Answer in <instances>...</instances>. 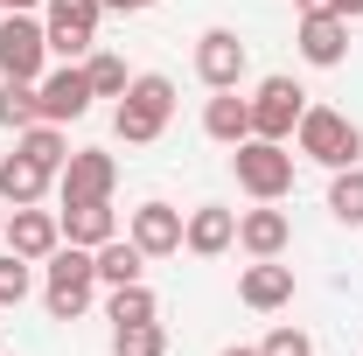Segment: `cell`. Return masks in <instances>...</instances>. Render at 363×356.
Listing matches in <instances>:
<instances>
[{"mask_svg":"<svg viewBox=\"0 0 363 356\" xmlns=\"http://www.w3.org/2000/svg\"><path fill=\"white\" fill-rule=\"evenodd\" d=\"M328 210H335V223L363 230V161H357V168H335V182H328Z\"/></svg>","mask_w":363,"mask_h":356,"instance_id":"23","label":"cell"},{"mask_svg":"<svg viewBox=\"0 0 363 356\" xmlns=\"http://www.w3.org/2000/svg\"><path fill=\"white\" fill-rule=\"evenodd\" d=\"M230 168H238V189L252 196V203H279L286 189H294V154H286V140H238L230 147Z\"/></svg>","mask_w":363,"mask_h":356,"instance_id":"3","label":"cell"},{"mask_svg":"<svg viewBox=\"0 0 363 356\" xmlns=\"http://www.w3.org/2000/svg\"><path fill=\"white\" fill-rule=\"evenodd\" d=\"M168 119H175V84H168L161 70L133 77V84H126V98L112 105V126H119V140H126V147H154V140L168 133Z\"/></svg>","mask_w":363,"mask_h":356,"instance_id":"1","label":"cell"},{"mask_svg":"<svg viewBox=\"0 0 363 356\" xmlns=\"http://www.w3.org/2000/svg\"><path fill=\"white\" fill-rule=\"evenodd\" d=\"M105 314H112V328H119V321H154V314H161V301L147 294V279H133V287H112Z\"/></svg>","mask_w":363,"mask_h":356,"instance_id":"25","label":"cell"},{"mask_svg":"<svg viewBox=\"0 0 363 356\" xmlns=\"http://www.w3.org/2000/svg\"><path fill=\"white\" fill-rule=\"evenodd\" d=\"M217 356H259V350H245V343H238V350H217Z\"/></svg>","mask_w":363,"mask_h":356,"instance_id":"32","label":"cell"},{"mask_svg":"<svg viewBox=\"0 0 363 356\" xmlns=\"http://www.w3.org/2000/svg\"><path fill=\"white\" fill-rule=\"evenodd\" d=\"M335 14L342 21H363V0H335Z\"/></svg>","mask_w":363,"mask_h":356,"instance_id":"31","label":"cell"},{"mask_svg":"<svg viewBox=\"0 0 363 356\" xmlns=\"http://www.w3.org/2000/svg\"><path fill=\"white\" fill-rule=\"evenodd\" d=\"M49 63V35L35 14H0V77H21V84H43Z\"/></svg>","mask_w":363,"mask_h":356,"instance_id":"6","label":"cell"},{"mask_svg":"<svg viewBox=\"0 0 363 356\" xmlns=\"http://www.w3.org/2000/svg\"><path fill=\"white\" fill-rule=\"evenodd\" d=\"M112 356H168V328L161 321H119L112 328Z\"/></svg>","mask_w":363,"mask_h":356,"instance_id":"24","label":"cell"},{"mask_svg":"<svg viewBox=\"0 0 363 356\" xmlns=\"http://www.w3.org/2000/svg\"><path fill=\"white\" fill-rule=\"evenodd\" d=\"M43 266H49L43 308L56 314V321H77V314L91 308V294H98V266H91V252H84V245H56Z\"/></svg>","mask_w":363,"mask_h":356,"instance_id":"4","label":"cell"},{"mask_svg":"<svg viewBox=\"0 0 363 356\" xmlns=\"http://www.w3.org/2000/svg\"><path fill=\"white\" fill-rule=\"evenodd\" d=\"M301 56L315 63V70H335L342 56H350V21L342 14H301Z\"/></svg>","mask_w":363,"mask_h":356,"instance_id":"15","label":"cell"},{"mask_svg":"<svg viewBox=\"0 0 363 356\" xmlns=\"http://www.w3.org/2000/svg\"><path fill=\"white\" fill-rule=\"evenodd\" d=\"M245 70H252V49L238 43V28H203L196 35V77L210 91H238Z\"/></svg>","mask_w":363,"mask_h":356,"instance_id":"8","label":"cell"},{"mask_svg":"<svg viewBox=\"0 0 363 356\" xmlns=\"http://www.w3.org/2000/svg\"><path fill=\"white\" fill-rule=\"evenodd\" d=\"M126 238H133L147 259H175L182 252V210L175 203H140L133 223H126Z\"/></svg>","mask_w":363,"mask_h":356,"instance_id":"13","label":"cell"},{"mask_svg":"<svg viewBox=\"0 0 363 356\" xmlns=\"http://www.w3.org/2000/svg\"><path fill=\"white\" fill-rule=\"evenodd\" d=\"M238 301L259 308V314L286 308V301H294V266H279V259H252V266L238 272Z\"/></svg>","mask_w":363,"mask_h":356,"instance_id":"14","label":"cell"},{"mask_svg":"<svg viewBox=\"0 0 363 356\" xmlns=\"http://www.w3.org/2000/svg\"><path fill=\"white\" fill-rule=\"evenodd\" d=\"M0 238H7V252H21L28 266H43L49 252L63 245V223L49 217V210H35V203H28V210H7V230H0Z\"/></svg>","mask_w":363,"mask_h":356,"instance_id":"12","label":"cell"},{"mask_svg":"<svg viewBox=\"0 0 363 356\" xmlns=\"http://www.w3.org/2000/svg\"><path fill=\"white\" fill-rule=\"evenodd\" d=\"M301 112H308V91L294 84V77H266V84L252 91V133L259 140H294Z\"/></svg>","mask_w":363,"mask_h":356,"instance_id":"9","label":"cell"},{"mask_svg":"<svg viewBox=\"0 0 363 356\" xmlns=\"http://www.w3.org/2000/svg\"><path fill=\"white\" fill-rule=\"evenodd\" d=\"M294 140H301V154L321 161V168H357V154H363V126L350 112H335V105H308L301 126H294Z\"/></svg>","mask_w":363,"mask_h":356,"instance_id":"2","label":"cell"},{"mask_svg":"<svg viewBox=\"0 0 363 356\" xmlns=\"http://www.w3.org/2000/svg\"><path fill=\"white\" fill-rule=\"evenodd\" d=\"M230 245H238V210L203 203V210L182 217V252H196V259H224Z\"/></svg>","mask_w":363,"mask_h":356,"instance_id":"11","label":"cell"},{"mask_svg":"<svg viewBox=\"0 0 363 356\" xmlns=\"http://www.w3.org/2000/svg\"><path fill=\"white\" fill-rule=\"evenodd\" d=\"M112 182H119V161L105 147H77L63 168H56V196L63 203H112Z\"/></svg>","mask_w":363,"mask_h":356,"instance_id":"7","label":"cell"},{"mask_svg":"<svg viewBox=\"0 0 363 356\" xmlns=\"http://www.w3.org/2000/svg\"><path fill=\"white\" fill-rule=\"evenodd\" d=\"M28 294H35V266L21 252H0V308H21Z\"/></svg>","mask_w":363,"mask_h":356,"instance_id":"27","label":"cell"},{"mask_svg":"<svg viewBox=\"0 0 363 356\" xmlns=\"http://www.w3.org/2000/svg\"><path fill=\"white\" fill-rule=\"evenodd\" d=\"M147 7H161V0H105V14H147Z\"/></svg>","mask_w":363,"mask_h":356,"instance_id":"29","label":"cell"},{"mask_svg":"<svg viewBox=\"0 0 363 356\" xmlns=\"http://www.w3.org/2000/svg\"><path fill=\"white\" fill-rule=\"evenodd\" d=\"M84 77H91V98H126V84H133L126 63L105 56V49H91V56H84Z\"/></svg>","mask_w":363,"mask_h":356,"instance_id":"26","label":"cell"},{"mask_svg":"<svg viewBox=\"0 0 363 356\" xmlns=\"http://www.w3.org/2000/svg\"><path fill=\"white\" fill-rule=\"evenodd\" d=\"M98 14L105 0H43V35H49V56H91L98 43Z\"/></svg>","mask_w":363,"mask_h":356,"instance_id":"5","label":"cell"},{"mask_svg":"<svg viewBox=\"0 0 363 356\" xmlns=\"http://www.w3.org/2000/svg\"><path fill=\"white\" fill-rule=\"evenodd\" d=\"M43 119V98H35V84H21V77H0V126L7 133H28Z\"/></svg>","mask_w":363,"mask_h":356,"instance_id":"22","label":"cell"},{"mask_svg":"<svg viewBox=\"0 0 363 356\" xmlns=\"http://www.w3.org/2000/svg\"><path fill=\"white\" fill-rule=\"evenodd\" d=\"M14 154H28L35 168H49V175H56V168L70 161V140H63V126H49V119H35L28 133H14Z\"/></svg>","mask_w":363,"mask_h":356,"instance_id":"21","label":"cell"},{"mask_svg":"<svg viewBox=\"0 0 363 356\" xmlns=\"http://www.w3.org/2000/svg\"><path fill=\"white\" fill-rule=\"evenodd\" d=\"M286 238H294V223H286V210H272V203H259V210L238 217V245H245L252 259H279Z\"/></svg>","mask_w":363,"mask_h":356,"instance_id":"16","label":"cell"},{"mask_svg":"<svg viewBox=\"0 0 363 356\" xmlns=\"http://www.w3.org/2000/svg\"><path fill=\"white\" fill-rule=\"evenodd\" d=\"M63 245H84V252H98L105 238H119V217H112V203H63Z\"/></svg>","mask_w":363,"mask_h":356,"instance_id":"17","label":"cell"},{"mask_svg":"<svg viewBox=\"0 0 363 356\" xmlns=\"http://www.w3.org/2000/svg\"><path fill=\"white\" fill-rule=\"evenodd\" d=\"M91 266H98V287H133L140 266H147V252H140L133 238H105V245L91 252Z\"/></svg>","mask_w":363,"mask_h":356,"instance_id":"20","label":"cell"},{"mask_svg":"<svg viewBox=\"0 0 363 356\" xmlns=\"http://www.w3.org/2000/svg\"><path fill=\"white\" fill-rule=\"evenodd\" d=\"M203 133L217 140V147H238V140H252V98H238V91H217V98L203 105Z\"/></svg>","mask_w":363,"mask_h":356,"instance_id":"19","label":"cell"},{"mask_svg":"<svg viewBox=\"0 0 363 356\" xmlns=\"http://www.w3.org/2000/svg\"><path fill=\"white\" fill-rule=\"evenodd\" d=\"M0 230H7V203H0Z\"/></svg>","mask_w":363,"mask_h":356,"instance_id":"33","label":"cell"},{"mask_svg":"<svg viewBox=\"0 0 363 356\" xmlns=\"http://www.w3.org/2000/svg\"><path fill=\"white\" fill-rule=\"evenodd\" d=\"M43 0H0V14H35Z\"/></svg>","mask_w":363,"mask_h":356,"instance_id":"30","label":"cell"},{"mask_svg":"<svg viewBox=\"0 0 363 356\" xmlns=\"http://www.w3.org/2000/svg\"><path fill=\"white\" fill-rule=\"evenodd\" d=\"M35 98H43V119H49V126H70V119H84V112H91V77H84V63L43 70Z\"/></svg>","mask_w":363,"mask_h":356,"instance_id":"10","label":"cell"},{"mask_svg":"<svg viewBox=\"0 0 363 356\" xmlns=\"http://www.w3.org/2000/svg\"><path fill=\"white\" fill-rule=\"evenodd\" d=\"M259 356H315V343H308V335L286 321V328H272L266 343H259Z\"/></svg>","mask_w":363,"mask_h":356,"instance_id":"28","label":"cell"},{"mask_svg":"<svg viewBox=\"0 0 363 356\" xmlns=\"http://www.w3.org/2000/svg\"><path fill=\"white\" fill-rule=\"evenodd\" d=\"M49 168H35V161H28V154H7V161H0V203H7V210H28V203H43L49 196Z\"/></svg>","mask_w":363,"mask_h":356,"instance_id":"18","label":"cell"}]
</instances>
